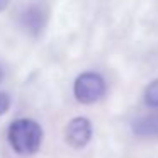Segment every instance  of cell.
Wrapping results in <instances>:
<instances>
[{
    "mask_svg": "<svg viewBox=\"0 0 158 158\" xmlns=\"http://www.w3.org/2000/svg\"><path fill=\"white\" fill-rule=\"evenodd\" d=\"M133 129H134V133L139 134V136L158 138V110L138 117L133 123Z\"/></svg>",
    "mask_w": 158,
    "mask_h": 158,
    "instance_id": "obj_4",
    "label": "cell"
},
{
    "mask_svg": "<svg viewBox=\"0 0 158 158\" xmlns=\"http://www.w3.org/2000/svg\"><path fill=\"white\" fill-rule=\"evenodd\" d=\"M92 123L87 117H75L68 123L65 131V138L70 146L83 148L92 139Z\"/></svg>",
    "mask_w": 158,
    "mask_h": 158,
    "instance_id": "obj_3",
    "label": "cell"
},
{
    "mask_svg": "<svg viewBox=\"0 0 158 158\" xmlns=\"http://www.w3.org/2000/svg\"><path fill=\"white\" fill-rule=\"evenodd\" d=\"M73 94L80 104H94L106 94V82L95 72H85L77 77L73 83Z\"/></svg>",
    "mask_w": 158,
    "mask_h": 158,
    "instance_id": "obj_2",
    "label": "cell"
},
{
    "mask_svg": "<svg viewBox=\"0 0 158 158\" xmlns=\"http://www.w3.org/2000/svg\"><path fill=\"white\" fill-rule=\"evenodd\" d=\"M22 22H24V27L29 29L31 32H38L44 27L46 22V15L43 12L41 7L38 5H31L27 10L22 14Z\"/></svg>",
    "mask_w": 158,
    "mask_h": 158,
    "instance_id": "obj_5",
    "label": "cell"
},
{
    "mask_svg": "<svg viewBox=\"0 0 158 158\" xmlns=\"http://www.w3.org/2000/svg\"><path fill=\"white\" fill-rule=\"evenodd\" d=\"M0 78H2V72H0Z\"/></svg>",
    "mask_w": 158,
    "mask_h": 158,
    "instance_id": "obj_9",
    "label": "cell"
},
{
    "mask_svg": "<svg viewBox=\"0 0 158 158\" xmlns=\"http://www.w3.org/2000/svg\"><path fill=\"white\" fill-rule=\"evenodd\" d=\"M144 104H146L148 107L158 109V78L153 80V82L144 89Z\"/></svg>",
    "mask_w": 158,
    "mask_h": 158,
    "instance_id": "obj_6",
    "label": "cell"
},
{
    "mask_svg": "<svg viewBox=\"0 0 158 158\" xmlns=\"http://www.w3.org/2000/svg\"><path fill=\"white\" fill-rule=\"evenodd\" d=\"M43 129L32 119H17L9 126V143L17 153L32 155L39 150Z\"/></svg>",
    "mask_w": 158,
    "mask_h": 158,
    "instance_id": "obj_1",
    "label": "cell"
},
{
    "mask_svg": "<svg viewBox=\"0 0 158 158\" xmlns=\"http://www.w3.org/2000/svg\"><path fill=\"white\" fill-rule=\"evenodd\" d=\"M9 107H10V97H9L7 94L0 92V116L7 112Z\"/></svg>",
    "mask_w": 158,
    "mask_h": 158,
    "instance_id": "obj_7",
    "label": "cell"
},
{
    "mask_svg": "<svg viewBox=\"0 0 158 158\" xmlns=\"http://www.w3.org/2000/svg\"><path fill=\"white\" fill-rule=\"evenodd\" d=\"M9 2H10V0H0V12H2V10H5V9H7Z\"/></svg>",
    "mask_w": 158,
    "mask_h": 158,
    "instance_id": "obj_8",
    "label": "cell"
}]
</instances>
